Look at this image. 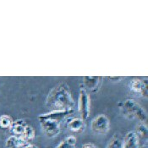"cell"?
Here are the masks:
<instances>
[{"instance_id": "6da1fadb", "label": "cell", "mask_w": 148, "mask_h": 148, "mask_svg": "<svg viewBox=\"0 0 148 148\" xmlns=\"http://www.w3.org/2000/svg\"><path fill=\"white\" fill-rule=\"evenodd\" d=\"M45 104L51 111L74 110L75 101L68 85L59 83L54 86L48 92Z\"/></svg>"}, {"instance_id": "7a4b0ae2", "label": "cell", "mask_w": 148, "mask_h": 148, "mask_svg": "<svg viewBox=\"0 0 148 148\" xmlns=\"http://www.w3.org/2000/svg\"><path fill=\"white\" fill-rule=\"evenodd\" d=\"M119 107L123 115L129 119H136L142 124L147 119L146 111L133 99H126L119 103Z\"/></svg>"}, {"instance_id": "3957f363", "label": "cell", "mask_w": 148, "mask_h": 148, "mask_svg": "<svg viewBox=\"0 0 148 148\" xmlns=\"http://www.w3.org/2000/svg\"><path fill=\"white\" fill-rule=\"evenodd\" d=\"M38 120L40 123V125L45 135L48 138H53L58 136L61 130L60 123L56 120L51 119L45 117L43 114H41L38 116Z\"/></svg>"}, {"instance_id": "277c9868", "label": "cell", "mask_w": 148, "mask_h": 148, "mask_svg": "<svg viewBox=\"0 0 148 148\" xmlns=\"http://www.w3.org/2000/svg\"><path fill=\"white\" fill-rule=\"evenodd\" d=\"M91 131L97 135H106L110 130L109 119L105 114H99L91 122Z\"/></svg>"}, {"instance_id": "5b68a950", "label": "cell", "mask_w": 148, "mask_h": 148, "mask_svg": "<svg viewBox=\"0 0 148 148\" xmlns=\"http://www.w3.org/2000/svg\"><path fill=\"white\" fill-rule=\"evenodd\" d=\"M78 112L80 118L86 121L90 116V95L83 87L80 89L78 98Z\"/></svg>"}, {"instance_id": "8992f818", "label": "cell", "mask_w": 148, "mask_h": 148, "mask_svg": "<svg viewBox=\"0 0 148 148\" xmlns=\"http://www.w3.org/2000/svg\"><path fill=\"white\" fill-rule=\"evenodd\" d=\"M147 80H140V79H133L130 80L129 86L131 91L140 95L143 97H147L148 87Z\"/></svg>"}, {"instance_id": "52a82bcc", "label": "cell", "mask_w": 148, "mask_h": 148, "mask_svg": "<svg viewBox=\"0 0 148 148\" xmlns=\"http://www.w3.org/2000/svg\"><path fill=\"white\" fill-rule=\"evenodd\" d=\"M102 77L100 76H83L82 78V83L84 86V89L86 91H91L95 92L98 90L101 81H102Z\"/></svg>"}, {"instance_id": "ba28073f", "label": "cell", "mask_w": 148, "mask_h": 148, "mask_svg": "<svg viewBox=\"0 0 148 148\" xmlns=\"http://www.w3.org/2000/svg\"><path fill=\"white\" fill-rule=\"evenodd\" d=\"M135 133L138 138L139 141V148L143 147H147L148 140V130L147 127L142 123L138 124L136 127Z\"/></svg>"}, {"instance_id": "9c48e42d", "label": "cell", "mask_w": 148, "mask_h": 148, "mask_svg": "<svg viewBox=\"0 0 148 148\" xmlns=\"http://www.w3.org/2000/svg\"><path fill=\"white\" fill-rule=\"evenodd\" d=\"M26 126H27V123L24 119H16L13 121L10 128V131L11 132L12 136H14L22 137Z\"/></svg>"}, {"instance_id": "30bf717a", "label": "cell", "mask_w": 148, "mask_h": 148, "mask_svg": "<svg viewBox=\"0 0 148 148\" xmlns=\"http://www.w3.org/2000/svg\"><path fill=\"white\" fill-rule=\"evenodd\" d=\"M67 128L74 133L80 134L85 130L86 124L85 121L82 120L80 118H75L69 119V121L67 123Z\"/></svg>"}, {"instance_id": "8fae6325", "label": "cell", "mask_w": 148, "mask_h": 148, "mask_svg": "<svg viewBox=\"0 0 148 148\" xmlns=\"http://www.w3.org/2000/svg\"><path fill=\"white\" fill-rule=\"evenodd\" d=\"M123 148H139V141L135 131H130L123 137Z\"/></svg>"}, {"instance_id": "7c38bea8", "label": "cell", "mask_w": 148, "mask_h": 148, "mask_svg": "<svg viewBox=\"0 0 148 148\" xmlns=\"http://www.w3.org/2000/svg\"><path fill=\"white\" fill-rule=\"evenodd\" d=\"M30 143L26 142L23 140L21 137H17L11 136L5 141V147L6 148H25Z\"/></svg>"}, {"instance_id": "4fadbf2b", "label": "cell", "mask_w": 148, "mask_h": 148, "mask_svg": "<svg viewBox=\"0 0 148 148\" xmlns=\"http://www.w3.org/2000/svg\"><path fill=\"white\" fill-rule=\"evenodd\" d=\"M106 148H123V137L120 134H114L109 140Z\"/></svg>"}, {"instance_id": "5bb4252c", "label": "cell", "mask_w": 148, "mask_h": 148, "mask_svg": "<svg viewBox=\"0 0 148 148\" xmlns=\"http://www.w3.org/2000/svg\"><path fill=\"white\" fill-rule=\"evenodd\" d=\"M76 138L74 136L66 137L55 148H75Z\"/></svg>"}, {"instance_id": "9a60e30c", "label": "cell", "mask_w": 148, "mask_h": 148, "mask_svg": "<svg viewBox=\"0 0 148 148\" xmlns=\"http://www.w3.org/2000/svg\"><path fill=\"white\" fill-rule=\"evenodd\" d=\"M21 138H22L23 140H25L26 142L30 143L32 140H33V139L35 138L34 129H33L31 125H27L25 130V132H24V134H23V136Z\"/></svg>"}, {"instance_id": "2e32d148", "label": "cell", "mask_w": 148, "mask_h": 148, "mask_svg": "<svg viewBox=\"0 0 148 148\" xmlns=\"http://www.w3.org/2000/svg\"><path fill=\"white\" fill-rule=\"evenodd\" d=\"M13 119L10 116L3 114L0 116V127L2 129H10L13 123Z\"/></svg>"}, {"instance_id": "e0dca14e", "label": "cell", "mask_w": 148, "mask_h": 148, "mask_svg": "<svg viewBox=\"0 0 148 148\" xmlns=\"http://www.w3.org/2000/svg\"><path fill=\"white\" fill-rule=\"evenodd\" d=\"M80 148H97V147L92 143H85L82 145V147Z\"/></svg>"}, {"instance_id": "ac0fdd59", "label": "cell", "mask_w": 148, "mask_h": 148, "mask_svg": "<svg viewBox=\"0 0 148 148\" xmlns=\"http://www.w3.org/2000/svg\"><path fill=\"white\" fill-rule=\"evenodd\" d=\"M108 79L112 80H120L123 79V77H112V76H110V77H108Z\"/></svg>"}, {"instance_id": "d6986e66", "label": "cell", "mask_w": 148, "mask_h": 148, "mask_svg": "<svg viewBox=\"0 0 148 148\" xmlns=\"http://www.w3.org/2000/svg\"><path fill=\"white\" fill-rule=\"evenodd\" d=\"M25 148H38L36 146H35V145H32V144H29V145H27L26 147Z\"/></svg>"}]
</instances>
